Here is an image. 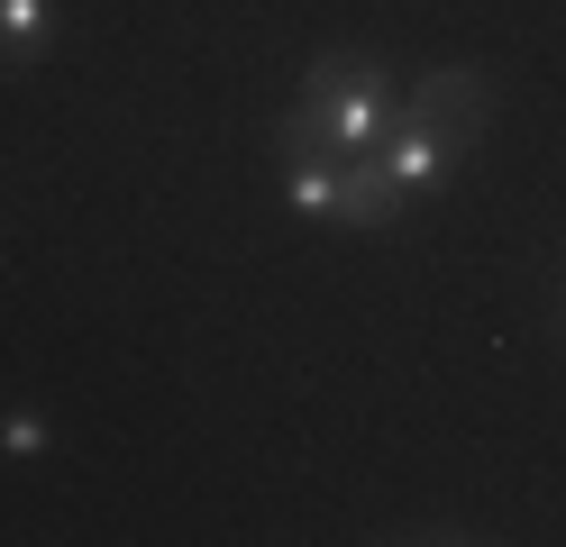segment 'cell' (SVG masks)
Returning a JSON list of instances; mask_svg holds the SVG:
<instances>
[{
    "label": "cell",
    "mask_w": 566,
    "mask_h": 547,
    "mask_svg": "<svg viewBox=\"0 0 566 547\" xmlns=\"http://www.w3.org/2000/svg\"><path fill=\"white\" fill-rule=\"evenodd\" d=\"M402 101L394 92H347V101H293L274 119V156H375L384 137H394Z\"/></svg>",
    "instance_id": "6da1fadb"
},
{
    "label": "cell",
    "mask_w": 566,
    "mask_h": 547,
    "mask_svg": "<svg viewBox=\"0 0 566 547\" xmlns=\"http://www.w3.org/2000/svg\"><path fill=\"white\" fill-rule=\"evenodd\" d=\"M493 109H503V83H493L484 64H439V73H420L411 83V101H402V119H420V128H439L457 156L467 146H484V128H493Z\"/></svg>",
    "instance_id": "7a4b0ae2"
},
{
    "label": "cell",
    "mask_w": 566,
    "mask_h": 547,
    "mask_svg": "<svg viewBox=\"0 0 566 547\" xmlns=\"http://www.w3.org/2000/svg\"><path fill=\"white\" fill-rule=\"evenodd\" d=\"M402 219H411V192L384 173V156H347V173H338V229H357V238H394Z\"/></svg>",
    "instance_id": "3957f363"
},
{
    "label": "cell",
    "mask_w": 566,
    "mask_h": 547,
    "mask_svg": "<svg viewBox=\"0 0 566 547\" xmlns=\"http://www.w3.org/2000/svg\"><path fill=\"white\" fill-rule=\"evenodd\" d=\"M375 156H384V173H394L411 201H430V192L457 182V146H448L439 128H420V119H394V137H384Z\"/></svg>",
    "instance_id": "277c9868"
},
{
    "label": "cell",
    "mask_w": 566,
    "mask_h": 547,
    "mask_svg": "<svg viewBox=\"0 0 566 547\" xmlns=\"http://www.w3.org/2000/svg\"><path fill=\"white\" fill-rule=\"evenodd\" d=\"M347 92H394V73H384L375 55H357V46L311 55V73H302V101H347Z\"/></svg>",
    "instance_id": "5b68a950"
},
{
    "label": "cell",
    "mask_w": 566,
    "mask_h": 547,
    "mask_svg": "<svg viewBox=\"0 0 566 547\" xmlns=\"http://www.w3.org/2000/svg\"><path fill=\"white\" fill-rule=\"evenodd\" d=\"M338 156H283V201H293L311 229H338Z\"/></svg>",
    "instance_id": "8992f818"
},
{
    "label": "cell",
    "mask_w": 566,
    "mask_h": 547,
    "mask_svg": "<svg viewBox=\"0 0 566 547\" xmlns=\"http://www.w3.org/2000/svg\"><path fill=\"white\" fill-rule=\"evenodd\" d=\"M55 28H64V19H55V0H0V64H19V73H28V64L55 46Z\"/></svg>",
    "instance_id": "52a82bcc"
},
{
    "label": "cell",
    "mask_w": 566,
    "mask_h": 547,
    "mask_svg": "<svg viewBox=\"0 0 566 547\" xmlns=\"http://www.w3.org/2000/svg\"><path fill=\"white\" fill-rule=\"evenodd\" d=\"M55 448V429L38 420V411H19V420H0V456H10V465H38Z\"/></svg>",
    "instance_id": "ba28073f"
}]
</instances>
